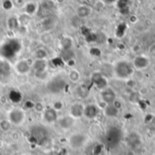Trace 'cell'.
Listing matches in <instances>:
<instances>
[{
    "label": "cell",
    "mask_w": 155,
    "mask_h": 155,
    "mask_svg": "<svg viewBox=\"0 0 155 155\" xmlns=\"http://www.w3.org/2000/svg\"><path fill=\"white\" fill-rule=\"evenodd\" d=\"M134 67L133 63L127 60H120L117 61L114 65V73L115 76L122 80L129 79L134 74Z\"/></svg>",
    "instance_id": "1"
},
{
    "label": "cell",
    "mask_w": 155,
    "mask_h": 155,
    "mask_svg": "<svg viewBox=\"0 0 155 155\" xmlns=\"http://www.w3.org/2000/svg\"><path fill=\"white\" fill-rule=\"evenodd\" d=\"M122 131L117 126L110 127L104 134V144L109 148H115L122 140Z\"/></svg>",
    "instance_id": "2"
},
{
    "label": "cell",
    "mask_w": 155,
    "mask_h": 155,
    "mask_svg": "<svg viewBox=\"0 0 155 155\" xmlns=\"http://www.w3.org/2000/svg\"><path fill=\"white\" fill-rule=\"evenodd\" d=\"M48 131L46 130V128L43 126L35 125L31 129V137L34 140V142L37 144H43L48 139Z\"/></svg>",
    "instance_id": "3"
},
{
    "label": "cell",
    "mask_w": 155,
    "mask_h": 155,
    "mask_svg": "<svg viewBox=\"0 0 155 155\" xmlns=\"http://www.w3.org/2000/svg\"><path fill=\"white\" fill-rule=\"evenodd\" d=\"M125 143L126 145L134 151H136L138 149H140L143 146V140L141 135L136 133V132H132L130 133L126 138H125Z\"/></svg>",
    "instance_id": "4"
},
{
    "label": "cell",
    "mask_w": 155,
    "mask_h": 155,
    "mask_svg": "<svg viewBox=\"0 0 155 155\" xmlns=\"http://www.w3.org/2000/svg\"><path fill=\"white\" fill-rule=\"evenodd\" d=\"M25 119V114L22 109L15 108L8 113L7 120L11 123V124L20 125L24 123Z\"/></svg>",
    "instance_id": "5"
},
{
    "label": "cell",
    "mask_w": 155,
    "mask_h": 155,
    "mask_svg": "<svg viewBox=\"0 0 155 155\" xmlns=\"http://www.w3.org/2000/svg\"><path fill=\"white\" fill-rule=\"evenodd\" d=\"M87 141V137L85 134L82 133L73 134L69 138V144L73 149H80L82 148Z\"/></svg>",
    "instance_id": "6"
},
{
    "label": "cell",
    "mask_w": 155,
    "mask_h": 155,
    "mask_svg": "<svg viewBox=\"0 0 155 155\" xmlns=\"http://www.w3.org/2000/svg\"><path fill=\"white\" fill-rule=\"evenodd\" d=\"M92 83L101 91L108 87V80L101 72H95L92 75Z\"/></svg>",
    "instance_id": "7"
},
{
    "label": "cell",
    "mask_w": 155,
    "mask_h": 155,
    "mask_svg": "<svg viewBox=\"0 0 155 155\" xmlns=\"http://www.w3.org/2000/svg\"><path fill=\"white\" fill-rule=\"evenodd\" d=\"M100 114V107L98 104H89L84 106V116L88 120H94Z\"/></svg>",
    "instance_id": "8"
},
{
    "label": "cell",
    "mask_w": 155,
    "mask_h": 155,
    "mask_svg": "<svg viewBox=\"0 0 155 155\" xmlns=\"http://www.w3.org/2000/svg\"><path fill=\"white\" fill-rule=\"evenodd\" d=\"M150 63H151V61H150L149 57H147L144 54H139L134 57V59L133 61V65H134V69L143 70L149 66Z\"/></svg>",
    "instance_id": "9"
},
{
    "label": "cell",
    "mask_w": 155,
    "mask_h": 155,
    "mask_svg": "<svg viewBox=\"0 0 155 155\" xmlns=\"http://www.w3.org/2000/svg\"><path fill=\"white\" fill-rule=\"evenodd\" d=\"M100 96H101L102 102H104L106 104H114V102L116 100V94L110 87H106L105 89L102 90L101 94H100Z\"/></svg>",
    "instance_id": "10"
},
{
    "label": "cell",
    "mask_w": 155,
    "mask_h": 155,
    "mask_svg": "<svg viewBox=\"0 0 155 155\" xmlns=\"http://www.w3.org/2000/svg\"><path fill=\"white\" fill-rule=\"evenodd\" d=\"M64 85H65V84L63 79H61L60 77H54L53 80H51L47 84V89L49 91L53 92L54 94H57L58 92H60L64 89Z\"/></svg>",
    "instance_id": "11"
},
{
    "label": "cell",
    "mask_w": 155,
    "mask_h": 155,
    "mask_svg": "<svg viewBox=\"0 0 155 155\" xmlns=\"http://www.w3.org/2000/svg\"><path fill=\"white\" fill-rule=\"evenodd\" d=\"M84 105L81 103H74L69 107V115L74 119H79L84 116Z\"/></svg>",
    "instance_id": "12"
},
{
    "label": "cell",
    "mask_w": 155,
    "mask_h": 155,
    "mask_svg": "<svg viewBox=\"0 0 155 155\" xmlns=\"http://www.w3.org/2000/svg\"><path fill=\"white\" fill-rule=\"evenodd\" d=\"M58 112L55 111L53 107L50 108H45V111L43 112L42 115H43V120L47 123V124H54L55 122H57L58 120Z\"/></svg>",
    "instance_id": "13"
},
{
    "label": "cell",
    "mask_w": 155,
    "mask_h": 155,
    "mask_svg": "<svg viewBox=\"0 0 155 155\" xmlns=\"http://www.w3.org/2000/svg\"><path fill=\"white\" fill-rule=\"evenodd\" d=\"M74 120L75 119H74L72 116H70L68 114V115H64V116H62V117L58 118L57 124H58L59 127L62 128L63 130H69L74 126Z\"/></svg>",
    "instance_id": "14"
},
{
    "label": "cell",
    "mask_w": 155,
    "mask_h": 155,
    "mask_svg": "<svg viewBox=\"0 0 155 155\" xmlns=\"http://www.w3.org/2000/svg\"><path fill=\"white\" fill-rule=\"evenodd\" d=\"M15 70L19 74H26L30 72L31 64L26 60H19L15 64Z\"/></svg>",
    "instance_id": "15"
},
{
    "label": "cell",
    "mask_w": 155,
    "mask_h": 155,
    "mask_svg": "<svg viewBox=\"0 0 155 155\" xmlns=\"http://www.w3.org/2000/svg\"><path fill=\"white\" fill-rule=\"evenodd\" d=\"M120 113V110L114 104H106L105 107L104 108V114L105 116L109 117V118H114V117H117L118 114Z\"/></svg>",
    "instance_id": "16"
},
{
    "label": "cell",
    "mask_w": 155,
    "mask_h": 155,
    "mask_svg": "<svg viewBox=\"0 0 155 155\" xmlns=\"http://www.w3.org/2000/svg\"><path fill=\"white\" fill-rule=\"evenodd\" d=\"M32 67L35 71L36 74L45 73L46 71V67H47L46 60H38V59H35L33 62V64H32Z\"/></svg>",
    "instance_id": "17"
},
{
    "label": "cell",
    "mask_w": 155,
    "mask_h": 155,
    "mask_svg": "<svg viewBox=\"0 0 155 155\" xmlns=\"http://www.w3.org/2000/svg\"><path fill=\"white\" fill-rule=\"evenodd\" d=\"M117 8L122 15H127L130 12L131 0H117Z\"/></svg>",
    "instance_id": "18"
},
{
    "label": "cell",
    "mask_w": 155,
    "mask_h": 155,
    "mask_svg": "<svg viewBox=\"0 0 155 155\" xmlns=\"http://www.w3.org/2000/svg\"><path fill=\"white\" fill-rule=\"evenodd\" d=\"M38 9H39V5L35 0H30L25 5V14L28 15H35V13H37Z\"/></svg>",
    "instance_id": "19"
},
{
    "label": "cell",
    "mask_w": 155,
    "mask_h": 155,
    "mask_svg": "<svg viewBox=\"0 0 155 155\" xmlns=\"http://www.w3.org/2000/svg\"><path fill=\"white\" fill-rule=\"evenodd\" d=\"M68 79L70 82L74 83V84H77L80 80H81V74L77 69L72 68L69 72H68Z\"/></svg>",
    "instance_id": "20"
},
{
    "label": "cell",
    "mask_w": 155,
    "mask_h": 155,
    "mask_svg": "<svg viewBox=\"0 0 155 155\" xmlns=\"http://www.w3.org/2000/svg\"><path fill=\"white\" fill-rule=\"evenodd\" d=\"M91 12H92V10L90 7H88L86 5H81L77 8L76 15L80 18H84V17H87L88 15H90Z\"/></svg>",
    "instance_id": "21"
},
{
    "label": "cell",
    "mask_w": 155,
    "mask_h": 155,
    "mask_svg": "<svg viewBox=\"0 0 155 155\" xmlns=\"http://www.w3.org/2000/svg\"><path fill=\"white\" fill-rule=\"evenodd\" d=\"M127 31V25L125 23H121L117 25L116 27V30H115V35H116V37L118 38H122L124 36L125 33Z\"/></svg>",
    "instance_id": "22"
},
{
    "label": "cell",
    "mask_w": 155,
    "mask_h": 155,
    "mask_svg": "<svg viewBox=\"0 0 155 155\" xmlns=\"http://www.w3.org/2000/svg\"><path fill=\"white\" fill-rule=\"evenodd\" d=\"M76 94L80 98H85L89 94V88L85 84H80L76 89Z\"/></svg>",
    "instance_id": "23"
},
{
    "label": "cell",
    "mask_w": 155,
    "mask_h": 155,
    "mask_svg": "<svg viewBox=\"0 0 155 155\" xmlns=\"http://www.w3.org/2000/svg\"><path fill=\"white\" fill-rule=\"evenodd\" d=\"M35 59H38V60H45L48 56V53L47 51L45 49V48H38L35 51V54H34Z\"/></svg>",
    "instance_id": "24"
},
{
    "label": "cell",
    "mask_w": 155,
    "mask_h": 155,
    "mask_svg": "<svg viewBox=\"0 0 155 155\" xmlns=\"http://www.w3.org/2000/svg\"><path fill=\"white\" fill-rule=\"evenodd\" d=\"M62 58L64 60V62L66 63L67 61L71 60V59H74V53L72 49H67V50H63L62 53Z\"/></svg>",
    "instance_id": "25"
},
{
    "label": "cell",
    "mask_w": 155,
    "mask_h": 155,
    "mask_svg": "<svg viewBox=\"0 0 155 155\" xmlns=\"http://www.w3.org/2000/svg\"><path fill=\"white\" fill-rule=\"evenodd\" d=\"M11 129V123L7 119H4L0 121V130L4 133L8 132Z\"/></svg>",
    "instance_id": "26"
},
{
    "label": "cell",
    "mask_w": 155,
    "mask_h": 155,
    "mask_svg": "<svg viewBox=\"0 0 155 155\" xmlns=\"http://www.w3.org/2000/svg\"><path fill=\"white\" fill-rule=\"evenodd\" d=\"M7 25H8V27L9 29L11 30H15L18 27L19 25V21L18 19H16L15 17H10L7 21Z\"/></svg>",
    "instance_id": "27"
},
{
    "label": "cell",
    "mask_w": 155,
    "mask_h": 155,
    "mask_svg": "<svg viewBox=\"0 0 155 155\" xmlns=\"http://www.w3.org/2000/svg\"><path fill=\"white\" fill-rule=\"evenodd\" d=\"M62 46H63V50L72 49V46H73L72 39L70 37H64L62 41Z\"/></svg>",
    "instance_id": "28"
},
{
    "label": "cell",
    "mask_w": 155,
    "mask_h": 155,
    "mask_svg": "<svg viewBox=\"0 0 155 155\" xmlns=\"http://www.w3.org/2000/svg\"><path fill=\"white\" fill-rule=\"evenodd\" d=\"M10 73V67L5 62H0V74L5 75Z\"/></svg>",
    "instance_id": "29"
},
{
    "label": "cell",
    "mask_w": 155,
    "mask_h": 155,
    "mask_svg": "<svg viewBox=\"0 0 155 155\" xmlns=\"http://www.w3.org/2000/svg\"><path fill=\"white\" fill-rule=\"evenodd\" d=\"M42 6L45 10H51L54 7V3L52 0H44Z\"/></svg>",
    "instance_id": "30"
},
{
    "label": "cell",
    "mask_w": 155,
    "mask_h": 155,
    "mask_svg": "<svg viewBox=\"0 0 155 155\" xmlns=\"http://www.w3.org/2000/svg\"><path fill=\"white\" fill-rule=\"evenodd\" d=\"M41 41L45 45H48V44L52 43V36H51V35H49L48 33L43 34L41 35Z\"/></svg>",
    "instance_id": "31"
},
{
    "label": "cell",
    "mask_w": 155,
    "mask_h": 155,
    "mask_svg": "<svg viewBox=\"0 0 155 155\" xmlns=\"http://www.w3.org/2000/svg\"><path fill=\"white\" fill-rule=\"evenodd\" d=\"M34 109L36 113H39V114H43V112L45 111V107L44 105V104H42L41 102H37L35 105H34Z\"/></svg>",
    "instance_id": "32"
},
{
    "label": "cell",
    "mask_w": 155,
    "mask_h": 155,
    "mask_svg": "<svg viewBox=\"0 0 155 155\" xmlns=\"http://www.w3.org/2000/svg\"><path fill=\"white\" fill-rule=\"evenodd\" d=\"M104 150V145L102 144H95L93 148V154L94 155H101Z\"/></svg>",
    "instance_id": "33"
},
{
    "label": "cell",
    "mask_w": 155,
    "mask_h": 155,
    "mask_svg": "<svg viewBox=\"0 0 155 155\" xmlns=\"http://www.w3.org/2000/svg\"><path fill=\"white\" fill-rule=\"evenodd\" d=\"M52 107H53L55 111L59 112V111H61V110L64 108V104H63L62 101H55V102H54Z\"/></svg>",
    "instance_id": "34"
},
{
    "label": "cell",
    "mask_w": 155,
    "mask_h": 155,
    "mask_svg": "<svg viewBox=\"0 0 155 155\" xmlns=\"http://www.w3.org/2000/svg\"><path fill=\"white\" fill-rule=\"evenodd\" d=\"M90 54H91L92 55H94V57H100L101 54H102V52H101V50H100L99 48L94 47V48H92V49L90 50Z\"/></svg>",
    "instance_id": "35"
},
{
    "label": "cell",
    "mask_w": 155,
    "mask_h": 155,
    "mask_svg": "<svg viewBox=\"0 0 155 155\" xmlns=\"http://www.w3.org/2000/svg\"><path fill=\"white\" fill-rule=\"evenodd\" d=\"M57 155H68L67 150H66V149H62V150H60V151L57 153Z\"/></svg>",
    "instance_id": "36"
},
{
    "label": "cell",
    "mask_w": 155,
    "mask_h": 155,
    "mask_svg": "<svg viewBox=\"0 0 155 155\" xmlns=\"http://www.w3.org/2000/svg\"><path fill=\"white\" fill-rule=\"evenodd\" d=\"M104 3H106V4H113V3L117 2V0H104Z\"/></svg>",
    "instance_id": "37"
},
{
    "label": "cell",
    "mask_w": 155,
    "mask_h": 155,
    "mask_svg": "<svg viewBox=\"0 0 155 155\" xmlns=\"http://www.w3.org/2000/svg\"><path fill=\"white\" fill-rule=\"evenodd\" d=\"M64 1V0H56V2H57V3H63Z\"/></svg>",
    "instance_id": "38"
},
{
    "label": "cell",
    "mask_w": 155,
    "mask_h": 155,
    "mask_svg": "<svg viewBox=\"0 0 155 155\" xmlns=\"http://www.w3.org/2000/svg\"><path fill=\"white\" fill-rule=\"evenodd\" d=\"M154 54H155V47H154Z\"/></svg>",
    "instance_id": "39"
},
{
    "label": "cell",
    "mask_w": 155,
    "mask_h": 155,
    "mask_svg": "<svg viewBox=\"0 0 155 155\" xmlns=\"http://www.w3.org/2000/svg\"><path fill=\"white\" fill-rule=\"evenodd\" d=\"M0 155H1V154H0Z\"/></svg>",
    "instance_id": "40"
}]
</instances>
